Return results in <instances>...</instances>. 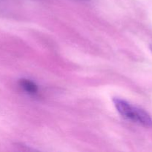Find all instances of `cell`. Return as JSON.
Returning a JSON list of instances; mask_svg holds the SVG:
<instances>
[{
  "label": "cell",
  "instance_id": "1",
  "mask_svg": "<svg viewBox=\"0 0 152 152\" xmlns=\"http://www.w3.org/2000/svg\"><path fill=\"white\" fill-rule=\"evenodd\" d=\"M113 102L117 111L124 118L138 123L145 128L152 127V118L143 109L133 106L120 98H113Z\"/></svg>",
  "mask_w": 152,
  "mask_h": 152
},
{
  "label": "cell",
  "instance_id": "3",
  "mask_svg": "<svg viewBox=\"0 0 152 152\" xmlns=\"http://www.w3.org/2000/svg\"><path fill=\"white\" fill-rule=\"evenodd\" d=\"M150 48H151V50H152V45H151V46H150Z\"/></svg>",
  "mask_w": 152,
  "mask_h": 152
},
{
  "label": "cell",
  "instance_id": "2",
  "mask_svg": "<svg viewBox=\"0 0 152 152\" xmlns=\"http://www.w3.org/2000/svg\"><path fill=\"white\" fill-rule=\"evenodd\" d=\"M19 84L22 88L29 94H36L38 91V86L34 82L27 79H22L19 80Z\"/></svg>",
  "mask_w": 152,
  "mask_h": 152
}]
</instances>
